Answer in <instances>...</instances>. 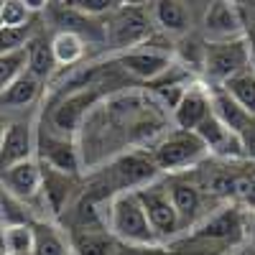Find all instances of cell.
<instances>
[{"label":"cell","instance_id":"obj_31","mask_svg":"<svg viewBox=\"0 0 255 255\" xmlns=\"http://www.w3.org/2000/svg\"><path fill=\"white\" fill-rule=\"evenodd\" d=\"M33 20V13L20 0H3L0 5V26H26Z\"/></svg>","mask_w":255,"mask_h":255},{"label":"cell","instance_id":"obj_29","mask_svg":"<svg viewBox=\"0 0 255 255\" xmlns=\"http://www.w3.org/2000/svg\"><path fill=\"white\" fill-rule=\"evenodd\" d=\"M23 204L18 197H13L10 191L0 184V222L5 225H20V222H28L26 212H23Z\"/></svg>","mask_w":255,"mask_h":255},{"label":"cell","instance_id":"obj_22","mask_svg":"<svg viewBox=\"0 0 255 255\" xmlns=\"http://www.w3.org/2000/svg\"><path fill=\"white\" fill-rule=\"evenodd\" d=\"M26 72L33 74L41 82H46L56 72V59H54V51H51V38L36 33L28 41V46H26Z\"/></svg>","mask_w":255,"mask_h":255},{"label":"cell","instance_id":"obj_23","mask_svg":"<svg viewBox=\"0 0 255 255\" xmlns=\"http://www.w3.org/2000/svg\"><path fill=\"white\" fill-rule=\"evenodd\" d=\"M0 250L5 255H33V225H5L0 230Z\"/></svg>","mask_w":255,"mask_h":255},{"label":"cell","instance_id":"obj_40","mask_svg":"<svg viewBox=\"0 0 255 255\" xmlns=\"http://www.w3.org/2000/svg\"><path fill=\"white\" fill-rule=\"evenodd\" d=\"M0 5H3V0H0Z\"/></svg>","mask_w":255,"mask_h":255},{"label":"cell","instance_id":"obj_38","mask_svg":"<svg viewBox=\"0 0 255 255\" xmlns=\"http://www.w3.org/2000/svg\"><path fill=\"white\" fill-rule=\"evenodd\" d=\"M123 3H145V0H123Z\"/></svg>","mask_w":255,"mask_h":255},{"label":"cell","instance_id":"obj_39","mask_svg":"<svg viewBox=\"0 0 255 255\" xmlns=\"http://www.w3.org/2000/svg\"><path fill=\"white\" fill-rule=\"evenodd\" d=\"M0 255H5V253H3V250H0Z\"/></svg>","mask_w":255,"mask_h":255},{"label":"cell","instance_id":"obj_5","mask_svg":"<svg viewBox=\"0 0 255 255\" xmlns=\"http://www.w3.org/2000/svg\"><path fill=\"white\" fill-rule=\"evenodd\" d=\"M135 194H138V199L145 209V217L151 222L158 240H174L184 230L181 220H179V212L171 202V194H168L166 181L153 179L151 184H143L140 189H135Z\"/></svg>","mask_w":255,"mask_h":255},{"label":"cell","instance_id":"obj_17","mask_svg":"<svg viewBox=\"0 0 255 255\" xmlns=\"http://www.w3.org/2000/svg\"><path fill=\"white\" fill-rule=\"evenodd\" d=\"M148 13L153 18V26L166 36H179L189 31L191 15L184 0H148Z\"/></svg>","mask_w":255,"mask_h":255},{"label":"cell","instance_id":"obj_2","mask_svg":"<svg viewBox=\"0 0 255 255\" xmlns=\"http://www.w3.org/2000/svg\"><path fill=\"white\" fill-rule=\"evenodd\" d=\"M105 33H108L105 44L120 54L145 44L156 31H153V18L143 3H120L105 18Z\"/></svg>","mask_w":255,"mask_h":255},{"label":"cell","instance_id":"obj_9","mask_svg":"<svg viewBox=\"0 0 255 255\" xmlns=\"http://www.w3.org/2000/svg\"><path fill=\"white\" fill-rule=\"evenodd\" d=\"M158 166L151 156V151H133L120 153L113 166H110V179L115 184V191H125V189H140L143 184H151L153 179H158Z\"/></svg>","mask_w":255,"mask_h":255},{"label":"cell","instance_id":"obj_18","mask_svg":"<svg viewBox=\"0 0 255 255\" xmlns=\"http://www.w3.org/2000/svg\"><path fill=\"white\" fill-rule=\"evenodd\" d=\"M209 102H212V115H215L225 128H230L232 133H238V135L245 130V128L250 125V120H253V115L248 110H243L222 87H215V84H212V87H209Z\"/></svg>","mask_w":255,"mask_h":255},{"label":"cell","instance_id":"obj_28","mask_svg":"<svg viewBox=\"0 0 255 255\" xmlns=\"http://www.w3.org/2000/svg\"><path fill=\"white\" fill-rule=\"evenodd\" d=\"M235 202L255 209V166H235Z\"/></svg>","mask_w":255,"mask_h":255},{"label":"cell","instance_id":"obj_19","mask_svg":"<svg viewBox=\"0 0 255 255\" xmlns=\"http://www.w3.org/2000/svg\"><path fill=\"white\" fill-rule=\"evenodd\" d=\"M41 79H36L33 74L28 72H20L13 82H8L3 90H0V110L5 108H28V105H33L41 95Z\"/></svg>","mask_w":255,"mask_h":255},{"label":"cell","instance_id":"obj_7","mask_svg":"<svg viewBox=\"0 0 255 255\" xmlns=\"http://www.w3.org/2000/svg\"><path fill=\"white\" fill-rule=\"evenodd\" d=\"M243 222H245V209H240L238 204H225L194 225L191 240L215 243V245H238L245 238Z\"/></svg>","mask_w":255,"mask_h":255},{"label":"cell","instance_id":"obj_20","mask_svg":"<svg viewBox=\"0 0 255 255\" xmlns=\"http://www.w3.org/2000/svg\"><path fill=\"white\" fill-rule=\"evenodd\" d=\"M41 197H44V204L51 209V215H59V212L67 207L69 194H72V176L54 171V168L41 163Z\"/></svg>","mask_w":255,"mask_h":255},{"label":"cell","instance_id":"obj_37","mask_svg":"<svg viewBox=\"0 0 255 255\" xmlns=\"http://www.w3.org/2000/svg\"><path fill=\"white\" fill-rule=\"evenodd\" d=\"M5 130H8V120H5V115H3V113H0V140H3Z\"/></svg>","mask_w":255,"mask_h":255},{"label":"cell","instance_id":"obj_34","mask_svg":"<svg viewBox=\"0 0 255 255\" xmlns=\"http://www.w3.org/2000/svg\"><path fill=\"white\" fill-rule=\"evenodd\" d=\"M240 140H243L245 158H248V161H255V118L250 120V125L240 133Z\"/></svg>","mask_w":255,"mask_h":255},{"label":"cell","instance_id":"obj_8","mask_svg":"<svg viewBox=\"0 0 255 255\" xmlns=\"http://www.w3.org/2000/svg\"><path fill=\"white\" fill-rule=\"evenodd\" d=\"M153 36H156V33H153ZM153 36L148 38L145 44L133 46V49L118 54V64H120L123 72H128V74L135 77V79H143V82H153V79H158L168 67H171V64H174L171 49L153 44Z\"/></svg>","mask_w":255,"mask_h":255},{"label":"cell","instance_id":"obj_35","mask_svg":"<svg viewBox=\"0 0 255 255\" xmlns=\"http://www.w3.org/2000/svg\"><path fill=\"white\" fill-rule=\"evenodd\" d=\"M243 227H245V238L255 245V209H245V222H243Z\"/></svg>","mask_w":255,"mask_h":255},{"label":"cell","instance_id":"obj_26","mask_svg":"<svg viewBox=\"0 0 255 255\" xmlns=\"http://www.w3.org/2000/svg\"><path fill=\"white\" fill-rule=\"evenodd\" d=\"M33 255H69V245L54 225L33 222Z\"/></svg>","mask_w":255,"mask_h":255},{"label":"cell","instance_id":"obj_10","mask_svg":"<svg viewBox=\"0 0 255 255\" xmlns=\"http://www.w3.org/2000/svg\"><path fill=\"white\" fill-rule=\"evenodd\" d=\"M36 148H38V161L54 168V171L61 174H69L74 176L82 166V156H79V148L74 145L72 135H61L56 130H41L36 135Z\"/></svg>","mask_w":255,"mask_h":255},{"label":"cell","instance_id":"obj_24","mask_svg":"<svg viewBox=\"0 0 255 255\" xmlns=\"http://www.w3.org/2000/svg\"><path fill=\"white\" fill-rule=\"evenodd\" d=\"M220 87L235 100L243 110H248L255 118V69L253 67L243 69L235 77H230L225 84H220Z\"/></svg>","mask_w":255,"mask_h":255},{"label":"cell","instance_id":"obj_14","mask_svg":"<svg viewBox=\"0 0 255 255\" xmlns=\"http://www.w3.org/2000/svg\"><path fill=\"white\" fill-rule=\"evenodd\" d=\"M212 115V102H209V87L199 82H191L184 90L181 100L176 102V108L171 110L174 125L179 130H194V128Z\"/></svg>","mask_w":255,"mask_h":255},{"label":"cell","instance_id":"obj_11","mask_svg":"<svg viewBox=\"0 0 255 255\" xmlns=\"http://www.w3.org/2000/svg\"><path fill=\"white\" fill-rule=\"evenodd\" d=\"M100 97H102L100 84L67 92V97H64L54 108V113H51V130H56L61 135H74L77 128L82 125V120L87 118V110Z\"/></svg>","mask_w":255,"mask_h":255},{"label":"cell","instance_id":"obj_32","mask_svg":"<svg viewBox=\"0 0 255 255\" xmlns=\"http://www.w3.org/2000/svg\"><path fill=\"white\" fill-rule=\"evenodd\" d=\"M67 3H69V5H74L77 10H82V13L100 18V15L113 13V10L123 3V0H67Z\"/></svg>","mask_w":255,"mask_h":255},{"label":"cell","instance_id":"obj_3","mask_svg":"<svg viewBox=\"0 0 255 255\" xmlns=\"http://www.w3.org/2000/svg\"><path fill=\"white\" fill-rule=\"evenodd\" d=\"M207 145L204 140L194 133V130H176L163 135L153 148H151V156L158 166L161 174H181L189 171L191 166H197L204 161L207 156Z\"/></svg>","mask_w":255,"mask_h":255},{"label":"cell","instance_id":"obj_27","mask_svg":"<svg viewBox=\"0 0 255 255\" xmlns=\"http://www.w3.org/2000/svg\"><path fill=\"white\" fill-rule=\"evenodd\" d=\"M36 33H38L36 20H28L26 26H0V54H13L26 49Z\"/></svg>","mask_w":255,"mask_h":255},{"label":"cell","instance_id":"obj_16","mask_svg":"<svg viewBox=\"0 0 255 255\" xmlns=\"http://www.w3.org/2000/svg\"><path fill=\"white\" fill-rule=\"evenodd\" d=\"M0 184H3L13 197H18L20 202H28V199L38 197V191H41V161L26 158V161L10 166L8 171L0 174Z\"/></svg>","mask_w":255,"mask_h":255},{"label":"cell","instance_id":"obj_12","mask_svg":"<svg viewBox=\"0 0 255 255\" xmlns=\"http://www.w3.org/2000/svg\"><path fill=\"white\" fill-rule=\"evenodd\" d=\"M174 179H168L166 186H168V194H171V202L179 212V220H181V227L189 230L194 227L199 220L207 217V209H204V189L197 184V181H189L184 176H176L171 174Z\"/></svg>","mask_w":255,"mask_h":255},{"label":"cell","instance_id":"obj_30","mask_svg":"<svg viewBox=\"0 0 255 255\" xmlns=\"http://www.w3.org/2000/svg\"><path fill=\"white\" fill-rule=\"evenodd\" d=\"M20 72H26V49L13 54H0V90L13 82Z\"/></svg>","mask_w":255,"mask_h":255},{"label":"cell","instance_id":"obj_25","mask_svg":"<svg viewBox=\"0 0 255 255\" xmlns=\"http://www.w3.org/2000/svg\"><path fill=\"white\" fill-rule=\"evenodd\" d=\"M51 51H54V59H56V67H77V64L84 59L87 54V44L74 36V33H54L51 36Z\"/></svg>","mask_w":255,"mask_h":255},{"label":"cell","instance_id":"obj_13","mask_svg":"<svg viewBox=\"0 0 255 255\" xmlns=\"http://www.w3.org/2000/svg\"><path fill=\"white\" fill-rule=\"evenodd\" d=\"M245 36V18L232 0H215L204 15L207 41H232Z\"/></svg>","mask_w":255,"mask_h":255},{"label":"cell","instance_id":"obj_33","mask_svg":"<svg viewBox=\"0 0 255 255\" xmlns=\"http://www.w3.org/2000/svg\"><path fill=\"white\" fill-rule=\"evenodd\" d=\"M115 255H197V253H179V250H168V248H161V245L156 243V245H140V248L125 245V248H123V250H118Z\"/></svg>","mask_w":255,"mask_h":255},{"label":"cell","instance_id":"obj_15","mask_svg":"<svg viewBox=\"0 0 255 255\" xmlns=\"http://www.w3.org/2000/svg\"><path fill=\"white\" fill-rule=\"evenodd\" d=\"M33 151H36L33 128L23 120L8 123V130H5L3 140H0V174L20 161L33 158Z\"/></svg>","mask_w":255,"mask_h":255},{"label":"cell","instance_id":"obj_6","mask_svg":"<svg viewBox=\"0 0 255 255\" xmlns=\"http://www.w3.org/2000/svg\"><path fill=\"white\" fill-rule=\"evenodd\" d=\"M44 13H46V20L51 23L54 33H59V31L74 33L87 46H102L105 41H108V33H105V20L77 10L74 5L67 3V0H49Z\"/></svg>","mask_w":255,"mask_h":255},{"label":"cell","instance_id":"obj_1","mask_svg":"<svg viewBox=\"0 0 255 255\" xmlns=\"http://www.w3.org/2000/svg\"><path fill=\"white\" fill-rule=\"evenodd\" d=\"M108 232L123 245H133V248L158 243L135 189L115 191V197L110 199L108 207Z\"/></svg>","mask_w":255,"mask_h":255},{"label":"cell","instance_id":"obj_21","mask_svg":"<svg viewBox=\"0 0 255 255\" xmlns=\"http://www.w3.org/2000/svg\"><path fill=\"white\" fill-rule=\"evenodd\" d=\"M69 250L74 255H115V238L95 227H77L69 238Z\"/></svg>","mask_w":255,"mask_h":255},{"label":"cell","instance_id":"obj_36","mask_svg":"<svg viewBox=\"0 0 255 255\" xmlns=\"http://www.w3.org/2000/svg\"><path fill=\"white\" fill-rule=\"evenodd\" d=\"M20 3H23L31 13H38V10H44V8H46L49 0H20Z\"/></svg>","mask_w":255,"mask_h":255},{"label":"cell","instance_id":"obj_4","mask_svg":"<svg viewBox=\"0 0 255 255\" xmlns=\"http://www.w3.org/2000/svg\"><path fill=\"white\" fill-rule=\"evenodd\" d=\"M248 67H253V64H250V49L245 36L232 41H207L204 44L202 69L215 87L225 84L230 77L240 74Z\"/></svg>","mask_w":255,"mask_h":255}]
</instances>
